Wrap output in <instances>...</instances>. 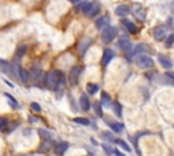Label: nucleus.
<instances>
[{
    "instance_id": "30",
    "label": "nucleus",
    "mask_w": 174,
    "mask_h": 156,
    "mask_svg": "<svg viewBox=\"0 0 174 156\" xmlns=\"http://www.w3.org/2000/svg\"><path fill=\"white\" fill-rule=\"evenodd\" d=\"M102 137L105 138V140H108V141H116V138L113 137V134L109 132H102Z\"/></svg>"
},
{
    "instance_id": "24",
    "label": "nucleus",
    "mask_w": 174,
    "mask_h": 156,
    "mask_svg": "<svg viewBox=\"0 0 174 156\" xmlns=\"http://www.w3.org/2000/svg\"><path fill=\"white\" fill-rule=\"evenodd\" d=\"M113 110H114V113H116L117 117H121V114H122V106H121L118 102L113 103Z\"/></svg>"
},
{
    "instance_id": "12",
    "label": "nucleus",
    "mask_w": 174,
    "mask_h": 156,
    "mask_svg": "<svg viewBox=\"0 0 174 156\" xmlns=\"http://www.w3.org/2000/svg\"><path fill=\"white\" fill-rule=\"evenodd\" d=\"M53 149H55V153H56V155L61 156L63 153L68 149V144H67V143H60V144H57Z\"/></svg>"
},
{
    "instance_id": "19",
    "label": "nucleus",
    "mask_w": 174,
    "mask_h": 156,
    "mask_svg": "<svg viewBox=\"0 0 174 156\" xmlns=\"http://www.w3.org/2000/svg\"><path fill=\"white\" fill-rule=\"evenodd\" d=\"M21 69H22V68L19 67L18 61H15V62H12V64H11V74L12 75H15V76L19 77V72H21Z\"/></svg>"
},
{
    "instance_id": "13",
    "label": "nucleus",
    "mask_w": 174,
    "mask_h": 156,
    "mask_svg": "<svg viewBox=\"0 0 174 156\" xmlns=\"http://www.w3.org/2000/svg\"><path fill=\"white\" fill-rule=\"evenodd\" d=\"M40 75H41V67H40L38 64H34L31 67V72H30V76H31V79L37 80L40 77Z\"/></svg>"
},
{
    "instance_id": "38",
    "label": "nucleus",
    "mask_w": 174,
    "mask_h": 156,
    "mask_svg": "<svg viewBox=\"0 0 174 156\" xmlns=\"http://www.w3.org/2000/svg\"><path fill=\"white\" fill-rule=\"evenodd\" d=\"M69 1H71V3H75V4H76V3H80L82 0H69Z\"/></svg>"
},
{
    "instance_id": "9",
    "label": "nucleus",
    "mask_w": 174,
    "mask_h": 156,
    "mask_svg": "<svg viewBox=\"0 0 174 156\" xmlns=\"http://www.w3.org/2000/svg\"><path fill=\"white\" fill-rule=\"evenodd\" d=\"M79 103H80V109H82V110H84V111L90 110V107H91V105H90V100H89V98H87V95H84V94H83L82 97H80Z\"/></svg>"
},
{
    "instance_id": "25",
    "label": "nucleus",
    "mask_w": 174,
    "mask_h": 156,
    "mask_svg": "<svg viewBox=\"0 0 174 156\" xmlns=\"http://www.w3.org/2000/svg\"><path fill=\"white\" fill-rule=\"evenodd\" d=\"M163 79H166V83H167V84L174 85V72H166V75L163 76Z\"/></svg>"
},
{
    "instance_id": "34",
    "label": "nucleus",
    "mask_w": 174,
    "mask_h": 156,
    "mask_svg": "<svg viewBox=\"0 0 174 156\" xmlns=\"http://www.w3.org/2000/svg\"><path fill=\"white\" fill-rule=\"evenodd\" d=\"M173 42H174V34H171L167 38V41H166V48H170L171 45H173Z\"/></svg>"
},
{
    "instance_id": "11",
    "label": "nucleus",
    "mask_w": 174,
    "mask_h": 156,
    "mask_svg": "<svg viewBox=\"0 0 174 156\" xmlns=\"http://www.w3.org/2000/svg\"><path fill=\"white\" fill-rule=\"evenodd\" d=\"M129 12H131L129 7L125 6V4H121V6H118L117 8H116V14H117L118 16H127Z\"/></svg>"
},
{
    "instance_id": "35",
    "label": "nucleus",
    "mask_w": 174,
    "mask_h": 156,
    "mask_svg": "<svg viewBox=\"0 0 174 156\" xmlns=\"http://www.w3.org/2000/svg\"><path fill=\"white\" fill-rule=\"evenodd\" d=\"M6 97L8 98V100H10V102H12V105H14L15 107H18V102H16V100H15L14 98L11 97V95H10V94H6Z\"/></svg>"
},
{
    "instance_id": "10",
    "label": "nucleus",
    "mask_w": 174,
    "mask_h": 156,
    "mask_svg": "<svg viewBox=\"0 0 174 156\" xmlns=\"http://www.w3.org/2000/svg\"><path fill=\"white\" fill-rule=\"evenodd\" d=\"M109 16H101V18H98L97 23H95V26H97V29H105V27L109 26Z\"/></svg>"
},
{
    "instance_id": "26",
    "label": "nucleus",
    "mask_w": 174,
    "mask_h": 156,
    "mask_svg": "<svg viewBox=\"0 0 174 156\" xmlns=\"http://www.w3.org/2000/svg\"><path fill=\"white\" fill-rule=\"evenodd\" d=\"M19 79H22V82H23V83L29 82V72H27L26 69H23V68H22L21 72H19Z\"/></svg>"
},
{
    "instance_id": "6",
    "label": "nucleus",
    "mask_w": 174,
    "mask_h": 156,
    "mask_svg": "<svg viewBox=\"0 0 174 156\" xmlns=\"http://www.w3.org/2000/svg\"><path fill=\"white\" fill-rule=\"evenodd\" d=\"M165 37H166V29L163 26L156 27V29L154 30V38H155L156 41H163Z\"/></svg>"
},
{
    "instance_id": "21",
    "label": "nucleus",
    "mask_w": 174,
    "mask_h": 156,
    "mask_svg": "<svg viewBox=\"0 0 174 156\" xmlns=\"http://www.w3.org/2000/svg\"><path fill=\"white\" fill-rule=\"evenodd\" d=\"M93 4H94V3H90V1H84V3H82V4H80V6H79V8L82 10V11L84 12L86 15H87V12H89L90 10H91Z\"/></svg>"
},
{
    "instance_id": "14",
    "label": "nucleus",
    "mask_w": 174,
    "mask_h": 156,
    "mask_svg": "<svg viewBox=\"0 0 174 156\" xmlns=\"http://www.w3.org/2000/svg\"><path fill=\"white\" fill-rule=\"evenodd\" d=\"M101 103H102V106H105V107H109L110 105H112V98L109 97L108 92H102V95H101Z\"/></svg>"
},
{
    "instance_id": "18",
    "label": "nucleus",
    "mask_w": 174,
    "mask_h": 156,
    "mask_svg": "<svg viewBox=\"0 0 174 156\" xmlns=\"http://www.w3.org/2000/svg\"><path fill=\"white\" fill-rule=\"evenodd\" d=\"M98 12H99V4H93L91 10L87 12V16H89V18H94Z\"/></svg>"
},
{
    "instance_id": "20",
    "label": "nucleus",
    "mask_w": 174,
    "mask_h": 156,
    "mask_svg": "<svg viewBox=\"0 0 174 156\" xmlns=\"http://www.w3.org/2000/svg\"><path fill=\"white\" fill-rule=\"evenodd\" d=\"M98 90H99V85L98 84H94V83H89L87 84V91H89V94H91V95L97 94Z\"/></svg>"
},
{
    "instance_id": "22",
    "label": "nucleus",
    "mask_w": 174,
    "mask_h": 156,
    "mask_svg": "<svg viewBox=\"0 0 174 156\" xmlns=\"http://www.w3.org/2000/svg\"><path fill=\"white\" fill-rule=\"evenodd\" d=\"M110 128H112L113 132H116V133H121V132H122V129H124V125L120 124V122H113V124L110 125Z\"/></svg>"
},
{
    "instance_id": "29",
    "label": "nucleus",
    "mask_w": 174,
    "mask_h": 156,
    "mask_svg": "<svg viewBox=\"0 0 174 156\" xmlns=\"http://www.w3.org/2000/svg\"><path fill=\"white\" fill-rule=\"evenodd\" d=\"M94 109H95V113L98 114V117H102V103L95 102L94 103Z\"/></svg>"
},
{
    "instance_id": "16",
    "label": "nucleus",
    "mask_w": 174,
    "mask_h": 156,
    "mask_svg": "<svg viewBox=\"0 0 174 156\" xmlns=\"http://www.w3.org/2000/svg\"><path fill=\"white\" fill-rule=\"evenodd\" d=\"M122 25H124V26L128 29V31L132 33V34H135V33L137 31V27H136V25L132 23L131 21H128V19H124V21H122Z\"/></svg>"
},
{
    "instance_id": "5",
    "label": "nucleus",
    "mask_w": 174,
    "mask_h": 156,
    "mask_svg": "<svg viewBox=\"0 0 174 156\" xmlns=\"http://www.w3.org/2000/svg\"><path fill=\"white\" fill-rule=\"evenodd\" d=\"M118 48H120L121 50H124V52H128V50L132 48V44H131V41L127 37H121V38L118 39Z\"/></svg>"
},
{
    "instance_id": "33",
    "label": "nucleus",
    "mask_w": 174,
    "mask_h": 156,
    "mask_svg": "<svg viewBox=\"0 0 174 156\" xmlns=\"http://www.w3.org/2000/svg\"><path fill=\"white\" fill-rule=\"evenodd\" d=\"M7 125H8V121H7L6 118H0V130L4 129Z\"/></svg>"
},
{
    "instance_id": "15",
    "label": "nucleus",
    "mask_w": 174,
    "mask_h": 156,
    "mask_svg": "<svg viewBox=\"0 0 174 156\" xmlns=\"http://www.w3.org/2000/svg\"><path fill=\"white\" fill-rule=\"evenodd\" d=\"M90 45H91V39H90V38L83 39V41L79 44V52H80V54H84L86 50H87V48H89Z\"/></svg>"
},
{
    "instance_id": "7",
    "label": "nucleus",
    "mask_w": 174,
    "mask_h": 156,
    "mask_svg": "<svg viewBox=\"0 0 174 156\" xmlns=\"http://www.w3.org/2000/svg\"><path fill=\"white\" fill-rule=\"evenodd\" d=\"M113 57H114V52H113L112 49H105L103 50V56H102V64L108 65L110 61H112Z\"/></svg>"
},
{
    "instance_id": "2",
    "label": "nucleus",
    "mask_w": 174,
    "mask_h": 156,
    "mask_svg": "<svg viewBox=\"0 0 174 156\" xmlns=\"http://www.w3.org/2000/svg\"><path fill=\"white\" fill-rule=\"evenodd\" d=\"M116 36H117V29L113 26H108L102 30L101 38H102V41L105 42V44H109V42H112L113 39L116 38Z\"/></svg>"
},
{
    "instance_id": "27",
    "label": "nucleus",
    "mask_w": 174,
    "mask_h": 156,
    "mask_svg": "<svg viewBox=\"0 0 174 156\" xmlns=\"http://www.w3.org/2000/svg\"><path fill=\"white\" fill-rule=\"evenodd\" d=\"M74 122L75 124H80V125H89L90 124V121L87 120V118H82V117L74 118Z\"/></svg>"
},
{
    "instance_id": "1",
    "label": "nucleus",
    "mask_w": 174,
    "mask_h": 156,
    "mask_svg": "<svg viewBox=\"0 0 174 156\" xmlns=\"http://www.w3.org/2000/svg\"><path fill=\"white\" fill-rule=\"evenodd\" d=\"M63 79H64V77H63V75L60 71H50L49 74L46 75V84L50 88H57V87L61 84Z\"/></svg>"
},
{
    "instance_id": "8",
    "label": "nucleus",
    "mask_w": 174,
    "mask_h": 156,
    "mask_svg": "<svg viewBox=\"0 0 174 156\" xmlns=\"http://www.w3.org/2000/svg\"><path fill=\"white\" fill-rule=\"evenodd\" d=\"M158 60H159L161 65H162L163 68H166V69H170V68L173 67V62H171V60L169 59V57L163 56V54H159V56H158Z\"/></svg>"
},
{
    "instance_id": "28",
    "label": "nucleus",
    "mask_w": 174,
    "mask_h": 156,
    "mask_svg": "<svg viewBox=\"0 0 174 156\" xmlns=\"http://www.w3.org/2000/svg\"><path fill=\"white\" fill-rule=\"evenodd\" d=\"M116 144H118V145H120V147H122V148H124V149L125 151H128V152H129V151H131V148H129V145H128L127 144V143H125L124 141V140H120V138H117V140H116Z\"/></svg>"
},
{
    "instance_id": "36",
    "label": "nucleus",
    "mask_w": 174,
    "mask_h": 156,
    "mask_svg": "<svg viewBox=\"0 0 174 156\" xmlns=\"http://www.w3.org/2000/svg\"><path fill=\"white\" fill-rule=\"evenodd\" d=\"M170 11L174 14V0H173V1H171V3H170Z\"/></svg>"
},
{
    "instance_id": "31",
    "label": "nucleus",
    "mask_w": 174,
    "mask_h": 156,
    "mask_svg": "<svg viewBox=\"0 0 174 156\" xmlns=\"http://www.w3.org/2000/svg\"><path fill=\"white\" fill-rule=\"evenodd\" d=\"M30 109H31L33 111H36V113L41 111V106H40L37 102H31V105H30Z\"/></svg>"
},
{
    "instance_id": "4",
    "label": "nucleus",
    "mask_w": 174,
    "mask_h": 156,
    "mask_svg": "<svg viewBox=\"0 0 174 156\" xmlns=\"http://www.w3.org/2000/svg\"><path fill=\"white\" fill-rule=\"evenodd\" d=\"M80 71H82V68L80 67H72L71 72H69V84L71 85H75L78 84V80H79V76H80Z\"/></svg>"
},
{
    "instance_id": "32",
    "label": "nucleus",
    "mask_w": 174,
    "mask_h": 156,
    "mask_svg": "<svg viewBox=\"0 0 174 156\" xmlns=\"http://www.w3.org/2000/svg\"><path fill=\"white\" fill-rule=\"evenodd\" d=\"M102 148H103V151H105L108 155H113V153H114V149H113L110 145H108V144H103Z\"/></svg>"
},
{
    "instance_id": "17",
    "label": "nucleus",
    "mask_w": 174,
    "mask_h": 156,
    "mask_svg": "<svg viewBox=\"0 0 174 156\" xmlns=\"http://www.w3.org/2000/svg\"><path fill=\"white\" fill-rule=\"evenodd\" d=\"M144 52H148V46L144 44H139V45H136L132 54H140V53H144Z\"/></svg>"
},
{
    "instance_id": "23",
    "label": "nucleus",
    "mask_w": 174,
    "mask_h": 156,
    "mask_svg": "<svg viewBox=\"0 0 174 156\" xmlns=\"http://www.w3.org/2000/svg\"><path fill=\"white\" fill-rule=\"evenodd\" d=\"M26 49H27L26 45H22V46H19L18 49H16V53H15L16 59H21V57H23L25 53H26Z\"/></svg>"
},
{
    "instance_id": "3",
    "label": "nucleus",
    "mask_w": 174,
    "mask_h": 156,
    "mask_svg": "<svg viewBox=\"0 0 174 156\" xmlns=\"http://www.w3.org/2000/svg\"><path fill=\"white\" fill-rule=\"evenodd\" d=\"M135 62L139 68L142 69H147V68H151L154 65V60L151 59L150 56H146V54H142V56H137L135 59Z\"/></svg>"
},
{
    "instance_id": "37",
    "label": "nucleus",
    "mask_w": 174,
    "mask_h": 156,
    "mask_svg": "<svg viewBox=\"0 0 174 156\" xmlns=\"http://www.w3.org/2000/svg\"><path fill=\"white\" fill-rule=\"evenodd\" d=\"M114 153H116V155H117V156H125L124 153H121L120 151H114Z\"/></svg>"
}]
</instances>
